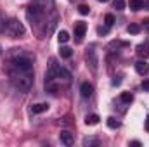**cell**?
Returning a JSON list of instances; mask_svg holds the SVG:
<instances>
[{"label":"cell","mask_w":149,"mask_h":147,"mask_svg":"<svg viewBox=\"0 0 149 147\" xmlns=\"http://www.w3.org/2000/svg\"><path fill=\"white\" fill-rule=\"evenodd\" d=\"M128 7L132 10H141V9H144V0H130Z\"/></svg>","instance_id":"cell-12"},{"label":"cell","mask_w":149,"mask_h":147,"mask_svg":"<svg viewBox=\"0 0 149 147\" xmlns=\"http://www.w3.org/2000/svg\"><path fill=\"white\" fill-rule=\"evenodd\" d=\"M80 94H81V97H85V99H88L92 94H94V87L88 83V81H83L81 85H80Z\"/></svg>","instance_id":"cell-7"},{"label":"cell","mask_w":149,"mask_h":147,"mask_svg":"<svg viewBox=\"0 0 149 147\" xmlns=\"http://www.w3.org/2000/svg\"><path fill=\"white\" fill-rule=\"evenodd\" d=\"M141 87H142V90H144V92H149V80H144Z\"/></svg>","instance_id":"cell-24"},{"label":"cell","mask_w":149,"mask_h":147,"mask_svg":"<svg viewBox=\"0 0 149 147\" xmlns=\"http://www.w3.org/2000/svg\"><path fill=\"white\" fill-rule=\"evenodd\" d=\"M0 54H2V49H0Z\"/></svg>","instance_id":"cell-30"},{"label":"cell","mask_w":149,"mask_h":147,"mask_svg":"<svg viewBox=\"0 0 149 147\" xmlns=\"http://www.w3.org/2000/svg\"><path fill=\"white\" fill-rule=\"evenodd\" d=\"M85 31H87V24H85L83 21H78V23L74 24V38H76L78 43L81 42V38L85 37Z\"/></svg>","instance_id":"cell-5"},{"label":"cell","mask_w":149,"mask_h":147,"mask_svg":"<svg viewBox=\"0 0 149 147\" xmlns=\"http://www.w3.org/2000/svg\"><path fill=\"white\" fill-rule=\"evenodd\" d=\"M78 12H80L81 16H87V14L90 12V7H88V5H80V7H78Z\"/></svg>","instance_id":"cell-21"},{"label":"cell","mask_w":149,"mask_h":147,"mask_svg":"<svg viewBox=\"0 0 149 147\" xmlns=\"http://www.w3.org/2000/svg\"><path fill=\"white\" fill-rule=\"evenodd\" d=\"M9 76H10V81L14 83V87L19 88L21 92H30L31 90V87H33V71H24V69L10 66L9 68Z\"/></svg>","instance_id":"cell-2"},{"label":"cell","mask_w":149,"mask_h":147,"mask_svg":"<svg viewBox=\"0 0 149 147\" xmlns=\"http://www.w3.org/2000/svg\"><path fill=\"white\" fill-rule=\"evenodd\" d=\"M59 54H61L63 59H70V57L73 55V50H71L70 47H61V49H59Z\"/></svg>","instance_id":"cell-13"},{"label":"cell","mask_w":149,"mask_h":147,"mask_svg":"<svg viewBox=\"0 0 149 147\" xmlns=\"http://www.w3.org/2000/svg\"><path fill=\"white\" fill-rule=\"evenodd\" d=\"M59 139H61V142L64 144V146H73L74 144V137L71 132H68V130H63L61 133H59Z\"/></svg>","instance_id":"cell-6"},{"label":"cell","mask_w":149,"mask_h":147,"mask_svg":"<svg viewBox=\"0 0 149 147\" xmlns=\"http://www.w3.org/2000/svg\"><path fill=\"white\" fill-rule=\"evenodd\" d=\"M120 99H121V102H125V104H130V102L134 101V95H132L130 92H123V94L120 95Z\"/></svg>","instance_id":"cell-17"},{"label":"cell","mask_w":149,"mask_h":147,"mask_svg":"<svg viewBox=\"0 0 149 147\" xmlns=\"http://www.w3.org/2000/svg\"><path fill=\"white\" fill-rule=\"evenodd\" d=\"M81 144H83V147H95L99 146V139L97 137H85L81 140Z\"/></svg>","instance_id":"cell-10"},{"label":"cell","mask_w":149,"mask_h":147,"mask_svg":"<svg viewBox=\"0 0 149 147\" xmlns=\"http://www.w3.org/2000/svg\"><path fill=\"white\" fill-rule=\"evenodd\" d=\"M24 26H23V23L19 21V19H14V17H10V19H7V23H5V30H3V33L5 35H9V37L12 38H19L24 35Z\"/></svg>","instance_id":"cell-3"},{"label":"cell","mask_w":149,"mask_h":147,"mask_svg":"<svg viewBox=\"0 0 149 147\" xmlns=\"http://www.w3.org/2000/svg\"><path fill=\"white\" fill-rule=\"evenodd\" d=\"M45 111H49V104L47 102H38V104H33L30 107L31 114H40V112H45Z\"/></svg>","instance_id":"cell-8"},{"label":"cell","mask_w":149,"mask_h":147,"mask_svg":"<svg viewBox=\"0 0 149 147\" xmlns=\"http://www.w3.org/2000/svg\"><path fill=\"white\" fill-rule=\"evenodd\" d=\"M85 61H87V66L90 68L92 74L97 73V68H99V57H97V50H95V45H90L87 54H85Z\"/></svg>","instance_id":"cell-4"},{"label":"cell","mask_w":149,"mask_h":147,"mask_svg":"<svg viewBox=\"0 0 149 147\" xmlns=\"http://www.w3.org/2000/svg\"><path fill=\"white\" fill-rule=\"evenodd\" d=\"M108 126L113 128V130H116V128H120V126H121V123H120L116 118H108Z\"/></svg>","instance_id":"cell-18"},{"label":"cell","mask_w":149,"mask_h":147,"mask_svg":"<svg viewBox=\"0 0 149 147\" xmlns=\"http://www.w3.org/2000/svg\"><path fill=\"white\" fill-rule=\"evenodd\" d=\"M135 71H137L139 74L149 73V64L146 62V61H137V62H135Z\"/></svg>","instance_id":"cell-9"},{"label":"cell","mask_w":149,"mask_h":147,"mask_svg":"<svg viewBox=\"0 0 149 147\" xmlns=\"http://www.w3.org/2000/svg\"><path fill=\"white\" fill-rule=\"evenodd\" d=\"M130 146H135V147H139V146H141V142H139V140H132V142H130Z\"/></svg>","instance_id":"cell-27"},{"label":"cell","mask_w":149,"mask_h":147,"mask_svg":"<svg viewBox=\"0 0 149 147\" xmlns=\"http://www.w3.org/2000/svg\"><path fill=\"white\" fill-rule=\"evenodd\" d=\"M137 54H139V55H144V57L149 55V45L148 43H141V45L137 47Z\"/></svg>","instance_id":"cell-15"},{"label":"cell","mask_w":149,"mask_h":147,"mask_svg":"<svg viewBox=\"0 0 149 147\" xmlns=\"http://www.w3.org/2000/svg\"><path fill=\"white\" fill-rule=\"evenodd\" d=\"M141 30H142V26H141V24H137V23H132V24H128V26H127V33H130V35H139V33H141Z\"/></svg>","instance_id":"cell-11"},{"label":"cell","mask_w":149,"mask_h":147,"mask_svg":"<svg viewBox=\"0 0 149 147\" xmlns=\"http://www.w3.org/2000/svg\"><path fill=\"white\" fill-rule=\"evenodd\" d=\"M104 24L109 26V28L114 24V16H113V14H106V16H104Z\"/></svg>","instance_id":"cell-20"},{"label":"cell","mask_w":149,"mask_h":147,"mask_svg":"<svg viewBox=\"0 0 149 147\" xmlns=\"http://www.w3.org/2000/svg\"><path fill=\"white\" fill-rule=\"evenodd\" d=\"M99 119H101V118H99L97 114H87L85 123H87V125H97V123H99Z\"/></svg>","instance_id":"cell-14"},{"label":"cell","mask_w":149,"mask_h":147,"mask_svg":"<svg viewBox=\"0 0 149 147\" xmlns=\"http://www.w3.org/2000/svg\"><path fill=\"white\" fill-rule=\"evenodd\" d=\"M142 23H144V30H146V31H149V19H144Z\"/></svg>","instance_id":"cell-25"},{"label":"cell","mask_w":149,"mask_h":147,"mask_svg":"<svg viewBox=\"0 0 149 147\" xmlns=\"http://www.w3.org/2000/svg\"><path fill=\"white\" fill-rule=\"evenodd\" d=\"M97 2H102V3H106V2H109V0H97Z\"/></svg>","instance_id":"cell-29"},{"label":"cell","mask_w":149,"mask_h":147,"mask_svg":"<svg viewBox=\"0 0 149 147\" xmlns=\"http://www.w3.org/2000/svg\"><path fill=\"white\" fill-rule=\"evenodd\" d=\"M5 23H7V19H5L3 16H0V31L5 30Z\"/></svg>","instance_id":"cell-23"},{"label":"cell","mask_w":149,"mask_h":147,"mask_svg":"<svg viewBox=\"0 0 149 147\" xmlns=\"http://www.w3.org/2000/svg\"><path fill=\"white\" fill-rule=\"evenodd\" d=\"M108 31H109V26H99L97 28V33L99 35H108Z\"/></svg>","instance_id":"cell-22"},{"label":"cell","mask_w":149,"mask_h":147,"mask_svg":"<svg viewBox=\"0 0 149 147\" xmlns=\"http://www.w3.org/2000/svg\"><path fill=\"white\" fill-rule=\"evenodd\" d=\"M57 40H59V43H66V42L70 40V33L64 31V30H61V31L57 33Z\"/></svg>","instance_id":"cell-16"},{"label":"cell","mask_w":149,"mask_h":147,"mask_svg":"<svg viewBox=\"0 0 149 147\" xmlns=\"http://www.w3.org/2000/svg\"><path fill=\"white\" fill-rule=\"evenodd\" d=\"M61 80L70 81V80H71V73H70L68 69H64L61 64H57V61L52 57V59L49 61V69H47V73H45V88H47L50 94H56V90H57L56 81H61Z\"/></svg>","instance_id":"cell-1"},{"label":"cell","mask_w":149,"mask_h":147,"mask_svg":"<svg viewBox=\"0 0 149 147\" xmlns=\"http://www.w3.org/2000/svg\"><path fill=\"white\" fill-rule=\"evenodd\" d=\"M146 130H148V132H149V116H148V118H146Z\"/></svg>","instance_id":"cell-28"},{"label":"cell","mask_w":149,"mask_h":147,"mask_svg":"<svg viewBox=\"0 0 149 147\" xmlns=\"http://www.w3.org/2000/svg\"><path fill=\"white\" fill-rule=\"evenodd\" d=\"M113 7L116 10H125V0H113Z\"/></svg>","instance_id":"cell-19"},{"label":"cell","mask_w":149,"mask_h":147,"mask_svg":"<svg viewBox=\"0 0 149 147\" xmlns=\"http://www.w3.org/2000/svg\"><path fill=\"white\" fill-rule=\"evenodd\" d=\"M120 83H121V80H120V78H114V80H113V85H114V87H116V85H120Z\"/></svg>","instance_id":"cell-26"}]
</instances>
